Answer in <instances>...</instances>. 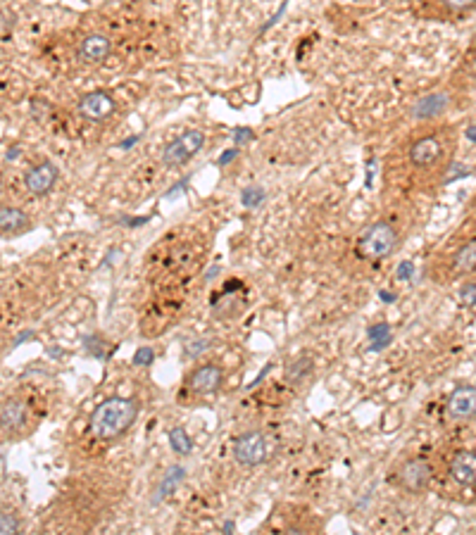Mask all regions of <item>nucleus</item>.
Wrapping results in <instances>:
<instances>
[{
    "mask_svg": "<svg viewBox=\"0 0 476 535\" xmlns=\"http://www.w3.org/2000/svg\"><path fill=\"white\" fill-rule=\"evenodd\" d=\"M233 459L243 466H260L270 459V438L260 431H245L233 440Z\"/></svg>",
    "mask_w": 476,
    "mask_h": 535,
    "instance_id": "nucleus-3",
    "label": "nucleus"
},
{
    "mask_svg": "<svg viewBox=\"0 0 476 535\" xmlns=\"http://www.w3.org/2000/svg\"><path fill=\"white\" fill-rule=\"evenodd\" d=\"M450 105V96L448 93H431L417 100V105L412 108V114L417 119H431V117H438L443 110Z\"/></svg>",
    "mask_w": 476,
    "mask_h": 535,
    "instance_id": "nucleus-13",
    "label": "nucleus"
},
{
    "mask_svg": "<svg viewBox=\"0 0 476 535\" xmlns=\"http://www.w3.org/2000/svg\"><path fill=\"white\" fill-rule=\"evenodd\" d=\"M369 338H372L374 350L386 348V345L391 343V328H388V324H377V326H372V331H369Z\"/></svg>",
    "mask_w": 476,
    "mask_h": 535,
    "instance_id": "nucleus-21",
    "label": "nucleus"
},
{
    "mask_svg": "<svg viewBox=\"0 0 476 535\" xmlns=\"http://www.w3.org/2000/svg\"><path fill=\"white\" fill-rule=\"evenodd\" d=\"M467 138H469V141H474V143H476V124H474V126H469V129H467Z\"/></svg>",
    "mask_w": 476,
    "mask_h": 535,
    "instance_id": "nucleus-28",
    "label": "nucleus"
},
{
    "mask_svg": "<svg viewBox=\"0 0 476 535\" xmlns=\"http://www.w3.org/2000/svg\"><path fill=\"white\" fill-rule=\"evenodd\" d=\"M138 416V402L131 398H108L93 409L88 419V431L93 438L110 443L122 438L133 426Z\"/></svg>",
    "mask_w": 476,
    "mask_h": 535,
    "instance_id": "nucleus-1",
    "label": "nucleus"
},
{
    "mask_svg": "<svg viewBox=\"0 0 476 535\" xmlns=\"http://www.w3.org/2000/svg\"><path fill=\"white\" fill-rule=\"evenodd\" d=\"M284 535H310V531H307V528H302V526H288L284 531Z\"/></svg>",
    "mask_w": 476,
    "mask_h": 535,
    "instance_id": "nucleus-26",
    "label": "nucleus"
},
{
    "mask_svg": "<svg viewBox=\"0 0 476 535\" xmlns=\"http://www.w3.org/2000/svg\"><path fill=\"white\" fill-rule=\"evenodd\" d=\"M412 274H414L412 262H402V264L397 266V276H400L402 281H407V278H412Z\"/></svg>",
    "mask_w": 476,
    "mask_h": 535,
    "instance_id": "nucleus-24",
    "label": "nucleus"
},
{
    "mask_svg": "<svg viewBox=\"0 0 476 535\" xmlns=\"http://www.w3.org/2000/svg\"><path fill=\"white\" fill-rule=\"evenodd\" d=\"M431 476H434V469H431V464L427 459H410L405 461V464L397 469L395 473V481L397 486H400L402 490H407V493H422V490L429 488L431 483Z\"/></svg>",
    "mask_w": 476,
    "mask_h": 535,
    "instance_id": "nucleus-5",
    "label": "nucleus"
},
{
    "mask_svg": "<svg viewBox=\"0 0 476 535\" xmlns=\"http://www.w3.org/2000/svg\"><path fill=\"white\" fill-rule=\"evenodd\" d=\"M233 158H236V150H227V153H224V158H222V160H220V162H217V164H220V167H224V164H229V162H231Z\"/></svg>",
    "mask_w": 476,
    "mask_h": 535,
    "instance_id": "nucleus-27",
    "label": "nucleus"
},
{
    "mask_svg": "<svg viewBox=\"0 0 476 535\" xmlns=\"http://www.w3.org/2000/svg\"><path fill=\"white\" fill-rule=\"evenodd\" d=\"M55 181H58V167L53 162H38L24 176L26 191L33 195H46L55 186Z\"/></svg>",
    "mask_w": 476,
    "mask_h": 535,
    "instance_id": "nucleus-9",
    "label": "nucleus"
},
{
    "mask_svg": "<svg viewBox=\"0 0 476 535\" xmlns=\"http://www.w3.org/2000/svg\"><path fill=\"white\" fill-rule=\"evenodd\" d=\"M117 103L110 93L105 91H91L79 100V112L86 117L88 121H105L115 114Z\"/></svg>",
    "mask_w": 476,
    "mask_h": 535,
    "instance_id": "nucleus-7",
    "label": "nucleus"
},
{
    "mask_svg": "<svg viewBox=\"0 0 476 535\" xmlns=\"http://www.w3.org/2000/svg\"><path fill=\"white\" fill-rule=\"evenodd\" d=\"M450 476L455 483L464 488L476 486V452L472 450H460L450 459Z\"/></svg>",
    "mask_w": 476,
    "mask_h": 535,
    "instance_id": "nucleus-10",
    "label": "nucleus"
},
{
    "mask_svg": "<svg viewBox=\"0 0 476 535\" xmlns=\"http://www.w3.org/2000/svg\"><path fill=\"white\" fill-rule=\"evenodd\" d=\"M203 146H205L203 131H198V129L183 131L181 136H177L174 141L167 143L165 153H162V160H165V164H170V167H181V164H186L188 160H193L195 155L203 150Z\"/></svg>",
    "mask_w": 476,
    "mask_h": 535,
    "instance_id": "nucleus-4",
    "label": "nucleus"
},
{
    "mask_svg": "<svg viewBox=\"0 0 476 535\" xmlns=\"http://www.w3.org/2000/svg\"><path fill=\"white\" fill-rule=\"evenodd\" d=\"M0 191H3V183H0Z\"/></svg>",
    "mask_w": 476,
    "mask_h": 535,
    "instance_id": "nucleus-29",
    "label": "nucleus"
},
{
    "mask_svg": "<svg viewBox=\"0 0 476 535\" xmlns=\"http://www.w3.org/2000/svg\"><path fill=\"white\" fill-rule=\"evenodd\" d=\"M448 411L455 419H469L476 416V388L474 386H460L448 400Z\"/></svg>",
    "mask_w": 476,
    "mask_h": 535,
    "instance_id": "nucleus-12",
    "label": "nucleus"
},
{
    "mask_svg": "<svg viewBox=\"0 0 476 535\" xmlns=\"http://www.w3.org/2000/svg\"><path fill=\"white\" fill-rule=\"evenodd\" d=\"M188 390L195 395H212L222 388L224 383V371L220 364H203L195 366L188 376Z\"/></svg>",
    "mask_w": 476,
    "mask_h": 535,
    "instance_id": "nucleus-6",
    "label": "nucleus"
},
{
    "mask_svg": "<svg viewBox=\"0 0 476 535\" xmlns=\"http://www.w3.org/2000/svg\"><path fill=\"white\" fill-rule=\"evenodd\" d=\"M262 198H265V193H262L260 188H245L243 195H240L245 207H257V205L262 203Z\"/></svg>",
    "mask_w": 476,
    "mask_h": 535,
    "instance_id": "nucleus-22",
    "label": "nucleus"
},
{
    "mask_svg": "<svg viewBox=\"0 0 476 535\" xmlns=\"http://www.w3.org/2000/svg\"><path fill=\"white\" fill-rule=\"evenodd\" d=\"M76 53H79V60H83V62L100 65L103 60L110 58L112 41H110V36H105V33H88V36H83L79 41Z\"/></svg>",
    "mask_w": 476,
    "mask_h": 535,
    "instance_id": "nucleus-8",
    "label": "nucleus"
},
{
    "mask_svg": "<svg viewBox=\"0 0 476 535\" xmlns=\"http://www.w3.org/2000/svg\"><path fill=\"white\" fill-rule=\"evenodd\" d=\"M19 528L22 523L15 511H0V535H17Z\"/></svg>",
    "mask_w": 476,
    "mask_h": 535,
    "instance_id": "nucleus-20",
    "label": "nucleus"
},
{
    "mask_svg": "<svg viewBox=\"0 0 476 535\" xmlns=\"http://www.w3.org/2000/svg\"><path fill=\"white\" fill-rule=\"evenodd\" d=\"M24 421H26V402L13 398L0 405V426L3 428L13 431V428H19Z\"/></svg>",
    "mask_w": 476,
    "mask_h": 535,
    "instance_id": "nucleus-14",
    "label": "nucleus"
},
{
    "mask_svg": "<svg viewBox=\"0 0 476 535\" xmlns=\"http://www.w3.org/2000/svg\"><path fill=\"white\" fill-rule=\"evenodd\" d=\"M312 371H315V357L300 355V357H295V359H290L288 364H286L284 378L290 383V386H298V383L305 381Z\"/></svg>",
    "mask_w": 476,
    "mask_h": 535,
    "instance_id": "nucleus-15",
    "label": "nucleus"
},
{
    "mask_svg": "<svg viewBox=\"0 0 476 535\" xmlns=\"http://www.w3.org/2000/svg\"><path fill=\"white\" fill-rule=\"evenodd\" d=\"M133 364H138V366H148V364H153V350H150V348H141V350H136V355H133Z\"/></svg>",
    "mask_w": 476,
    "mask_h": 535,
    "instance_id": "nucleus-23",
    "label": "nucleus"
},
{
    "mask_svg": "<svg viewBox=\"0 0 476 535\" xmlns=\"http://www.w3.org/2000/svg\"><path fill=\"white\" fill-rule=\"evenodd\" d=\"M29 226V216L19 207H0V231L19 233Z\"/></svg>",
    "mask_w": 476,
    "mask_h": 535,
    "instance_id": "nucleus-16",
    "label": "nucleus"
},
{
    "mask_svg": "<svg viewBox=\"0 0 476 535\" xmlns=\"http://www.w3.org/2000/svg\"><path fill=\"white\" fill-rule=\"evenodd\" d=\"M452 269L455 274H469L476 269V241L464 243L452 257Z\"/></svg>",
    "mask_w": 476,
    "mask_h": 535,
    "instance_id": "nucleus-17",
    "label": "nucleus"
},
{
    "mask_svg": "<svg viewBox=\"0 0 476 535\" xmlns=\"http://www.w3.org/2000/svg\"><path fill=\"white\" fill-rule=\"evenodd\" d=\"M183 476H186V471H183L181 466H172V469L165 473V478H162V483H160V488H158V500L170 498V495L174 493L179 486H181Z\"/></svg>",
    "mask_w": 476,
    "mask_h": 535,
    "instance_id": "nucleus-18",
    "label": "nucleus"
},
{
    "mask_svg": "<svg viewBox=\"0 0 476 535\" xmlns=\"http://www.w3.org/2000/svg\"><path fill=\"white\" fill-rule=\"evenodd\" d=\"M462 300L467 305H476V286H467L462 291Z\"/></svg>",
    "mask_w": 476,
    "mask_h": 535,
    "instance_id": "nucleus-25",
    "label": "nucleus"
},
{
    "mask_svg": "<svg viewBox=\"0 0 476 535\" xmlns=\"http://www.w3.org/2000/svg\"><path fill=\"white\" fill-rule=\"evenodd\" d=\"M397 243H400L397 228L391 221L381 219L362 231V236L357 238L355 253L362 260H384L397 248Z\"/></svg>",
    "mask_w": 476,
    "mask_h": 535,
    "instance_id": "nucleus-2",
    "label": "nucleus"
},
{
    "mask_svg": "<svg viewBox=\"0 0 476 535\" xmlns=\"http://www.w3.org/2000/svg\"><path fill=\"white\" fill-rule=\"evenodd\" d=\"M170 445H172V450H174L177 455H190V450H193V443H190V438H188V433L183 431V428H172L170 431Z\"/></svg>",
    "mask_w": 476,
    "mask_h": 535,
    "instance_id": "nucleus-19",
    "label": "nucleus"
},
{
    "mask_svg": "<svg viewBox=\"0 0 476 535\" xmlns=\"http://www.w3.org/2000/svg\"><path fill=\"white\" fill-rule=\"evenodd\" d=\"M443 158V146L436 136H424L410 148V162L414 167H434Z\"/></svg>",
    "mask_w": 476,
    "mask_h": 535,
    "instance_id": "nucleus-11",
    "label": "nucleus"
}]
</instances>
